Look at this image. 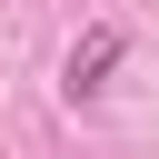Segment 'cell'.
<instances>
[{"label": "cell", "mask_w": 159, "mask_h": 159, "mask_svg": "<svg viewBox=\"0 0 159 159\" xmlns=\"http://www.w3.org/2000/svg\"><path fill=\"white\" fill-rule=\"evenodd\" d=\"M119 50H129V30H119V20H89V30L70 40V60H60V89H70V99H89V89H109V70H119Z\"/></svg>", "instance_id": "6da1fadb"}]
</instances>
